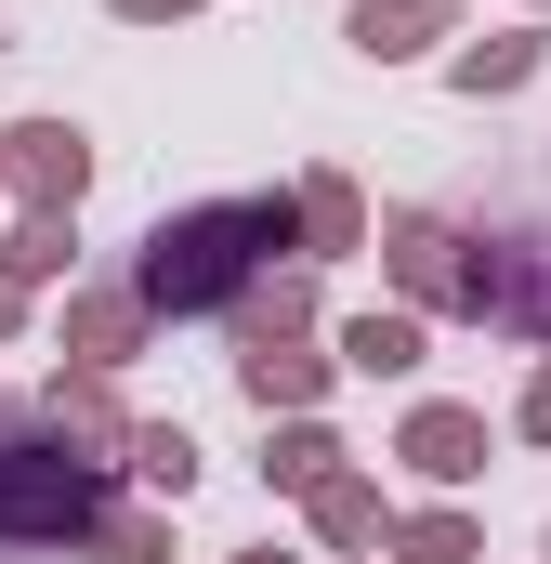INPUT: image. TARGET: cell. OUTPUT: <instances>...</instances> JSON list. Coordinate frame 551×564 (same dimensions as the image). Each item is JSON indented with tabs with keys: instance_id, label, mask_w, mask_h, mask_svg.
Masks as SVG:
<instances>
[{
	"instance_id": "5",
	"label": "cell",
	"mask_w": 551,
	"mask_h": 564,
	"mask_svg": "<svg viewBox=\"0 0 551 564\" xmlns=\"http://www.w3.org/2000/svg\"><path fill=\"white\" fill-rule=\"evenodd\" d=\"M408 459L433 473V486H460V473H486V421H473V408H420V421H408Z\"/></svg>"
},
{
	"instance_id": "19",
	"label": "cell",
	"mask_w": 551,
	"mask_h": 564,
	"mask_svg": "<svg viewBox=\"0 0 551 564\" xmlns=\"http://www.w3.org/2000/svg\"><path fill=\"white\" fill-rule=\"evenodd\" d=\"M526 433H551V381H539V394H526Z\"/></svg>"
},
{
	"instance_id": "11",
	"label": "cell",
	"mask_w": 551,
	"mask_h": 564,
	"mask_svg": "<svg viewBox=\"0 0 551 564\" xmlns=\"http://www.w3.org/2000/svg\"><path fill=\"white\" fill-rule=\"evenodd\" d=\"M66 341H79L93 368H119V355L144 341V302H79V315H66Z\"/></svg>"
},
{
	"instance_id": "12",
	"label": "cell",
	"mask_w": 551,
	"mask_h": 564,
	"mask_svg": "<svg viewBox=\"0 0 551 564\" xmlns=\"http://www.w3.org/2000/svg\"><path fill=\"white\" fill-rule=\"evenodd\" d=\"M315 525H328L342 552H355V539H381V486H355V473H328V486H315Z\"/></svg>"
},
{
	"instance_id": "6",
	"label": "cell",
	"mask_w": 551,
	"mask_h": 564,
	"mask_svg": "<svg viewBox=\"0 0 551 564\" xmlns=\"http://www.w3.org/2000/svg\"><path fill=\"white\" fill-rule=\"evenodd\" d=\"M342 368H355V381H408L420 368V315H355V328H342Z\"/></svg>"
},
{
	"instance_id": "7",
	"label": "cell",
	"mask_w": 551,
	"mask_h": 564,
	"mask_svg": "<svg viewBox=\"0 0 551 564\" xmlns=\"http://www.w3.org/2000/svg\"><path fill=\"white\" fill-rule=\"evenodd\" d=\"M237 381H250V394H263V408H302V394H315V381H328V355H302V341H250V368H237Z\"/></svg>"
},
{
	"instance_id": "15",
	"label": "cell",
	"mask_w": 551,
	"mask_h": 564,
	"mask_svg": "<svg viewBox=\"0 0 551 564\" xmlns=\"http://www.w3.org/2000/svg\"><path fill=\"white\" fill-rule=\"evenodd\" d=\"M408 564H473V525H460V512H420V525H408Z\"/></svg>"
},
{
	"instance_id": "9",
	"label": "cell",
	"mask_w": 551,
	"mask_h": 564,
	"mask_svg": "<svg viewBox=\"0 0 551 564\" xmlns=\"http://www.w3.org/2000/svg\"><path fill=\"white\" fill-rule=\"evenodd\" d=\"M355 237H368V224H355V184H342V171H315V184H302V250L328 263V250H355Z\"/></svg>"
},
{
	"instance_id": "8",
	"label": "cell",
	"mask_w": 551,
	"mask_h": 564,
	"mask_svg": "<svg viewBox=\"0 0 551 564\" xmlns=\"http://www.w3.org/2000/svg\"><path fill=\"white\" fill-rule=\"evenodd\" d=\"M132 486H144V499H184V486H197V433H184V421H144L132 433Z\"/></svg>"
},
{
	"instance_id": "20",
	"label": "cell",
	"mask_w": 551,
	"mask_h": 564,
	"mask_svg": "<svg viewBox=\"0 0 551 564\" xmlns=\"http://www.w3.org/2000/svg\"><path fill=\"white\" fill-rule=\"evenodd\" d=\"M250 564H289V552H250Z\"/></svg>"
},
{
	"instance_id": "4",
	"label": "cell",
	"mask_w": 551,
	"mask_h": 564,
	"mask_svg": "<svg viewBox=\"0 0 551 564\" xmlns=\"http://www.w3.org/2000/svg\"><path fill=\"white\" fill-rule=\"evenodd\" d=\"M446 40V0H355V53H381V66H408Z\"/></svg>"
},
{
	"instance_id": "14",
	"label": "cell",
	"mask_w": 551,
	"mask_h": 564,
	"mask_svg": "<svg viewBox=\"0 0 551 564\" xmlns=\"http://www.w3.org/2000/svg\"><path fill=\"white\" fill-rule=\"evenodd\" d=\"M526 66H539V40H473V53H460V93H512Z\"/></svg>"
},
{
	"instance_id": "13",
	"label": "cell",
	"mask_w": 551,
	"mask_h": 564,
	"mask_svg": "<svg viewBox=\"0 0 551 564\" xmlns=\"http://www.w3.org/2000/svg\"><path fill=\"white\" fill-rule=\"evenodd\" d=\"M328 459H342L328 433H315V421H289V433L263 446V486H328Z\"/></svg>"
},
{
	"instance_id": "16",
	"label": "cell",
	"mask_w": 551,
	"mask_h": 564,
	"mask_svg": "<svg viewBox=\"0 0 551 564\" xmlns=\"http://www.w3.org/2000/svg\"><path fill=\"white\" fill-rule=\"evenodd\" d=\"M93 552H106V564H158V552H171V539H158L144 512H106V539H93Z\"/></svg>"
},
{
	"instance_id": "10",
	"label": "cell",
	"mask_w": 551,
	"mask_h": 564,
	"mask_svg": "<svg viewBox=\"0 0 551 564\" xmlns=\"http://www.w3.org/2000/svg\"><path fill=\"white\" fill-rule=\"evenodd\" d=\"M446 250H460L446 224H395V276H408L420 302H446V289H460V263H446Z\"/></svg>"
},
{
	"instance_id": "3",
	"label": "cell",
	"mask_w": 551,
	"mask_h": 564,
	"mask_svg": "<svg viewBox=\"0 0 551 564\" xmlns=\"http://www.w3.org/2000/svg\"><path fill=\"white\" fill-rule=\"evenodd\" d=\"M0 144H13V184L40 210H79V184H93V132L79 119H26V132H0Z\"/></svg>"
},
{
	"instance_id": "17",
	"label": "cell",
	"mask_w": 551,
	"mask_h": 564,
	"mask_svg": "<svg viewBox=\"0 0 551 564\" xmlns=\"http://www.w3.org/2000/svg\"><path fill=\"white\" fill-rule=\"evenodd\" d=\"M119 13H132V26H171V13H197V0H119Z\"/></svg>"
},
{
	"instance_id": "18",
	"label": "cell",
	"mask_w": 551,
	"mask_h": 564,
	"mask_svg": "<svg viewBox=\"0 0 551 564\" xmlns=\"http://www.w3.org/2000/svg\"><path fill=\"white\" fill-rule=\"evenodd\" d=\"M13 315H26V276H13V263H0V328H13Z\"/></svg>"
},
{
	"instance_id": "2",
	"label": "cell",
	"mask_w": 551,
	"mask_h": 564,
	"mask_svg": "<svg viewBox=\"0 0 551 564\" xmlns=\"http://www.w3.org/2000/svg\"><path fill=\"white\" fill-rule=\"evenodd\" d=\"M106 539V459H79L66 433H0V564L79 552Z\"/></svg>"
},
{
	"instance_id": "1",
	"label": "cell",
	"mask_w": 551,
	"mask_h": 564,
	"mask_svg": "<svg viewBox=\"0 0 551 564\" xmlns=\"http://www.w3.org/2000/svg\"><path fill=\"white\" fill-rule=\"evenodd\" d=\"M276 250H302V197H210V210H171L132 263V302L144 315H224L263 289Z\"/></svg>"
}]
</instances>
